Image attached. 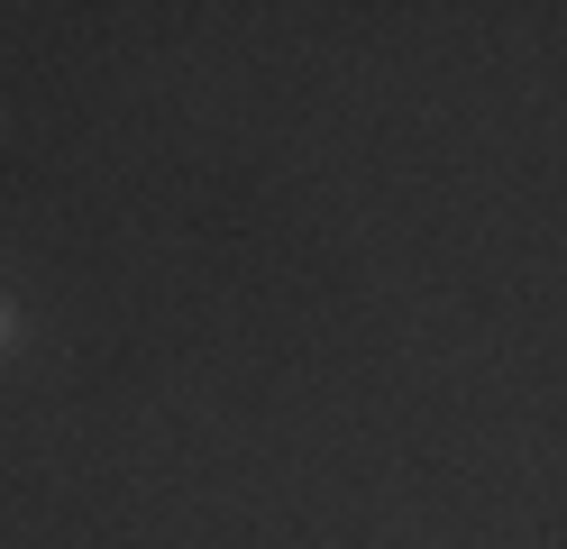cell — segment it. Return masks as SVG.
Wrapping results in <instances>:
<instances>
[{"instance_id": "1", "label": "cell", "mask_w": 567, "mask_h": 549, "mask_svg": "<svg viewBox=\"0 0 567 549\" xmlns=\"http://www.w3.org/2000/svg\"><path fill=\"white\" fill-rule=\"evenodd\" d=\"M19 329H28V321H19V293H0V357L19 348Z\"/></svg>"}]
</instances>
